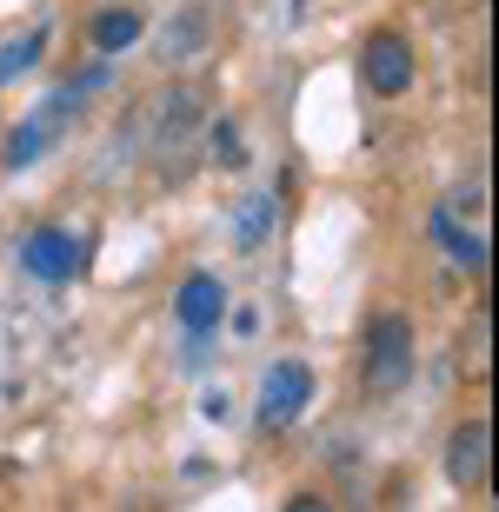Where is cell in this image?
<instances>
[{
	"instance_id": "obj_8",
	"label": "cell",
	"mask_w": 499,
	"mask_h": 512,
	"mask_svg": "<svg viewBox=\"0 0 499 512\" xmlns=\"http://www.w3.org/2000/svg\"><path fill=\"white\" fill-rule=\"evenodd\" d=\"M173 313H180V326H187V333H207V326H220V313H227V286L213 280V273H187V280H180Z\"/></svg>"
},
{
	"instance_id": "obj_4",
	"label": "cell",
	"mask_w": 499,
	"mask_h": 512,
	"mask_svg": "<svg viewBox=\"0 0 499 512\" xmlns=\"http://www.w3.org/2000/svg\"><path fill=\"white\" fill-rule=\"evenodd\" d=\"M446 479L460 493H480L486 479H493V426L486 419H460L453 426V439H446Z\"/></svg>"
},
{
	"instance_id": "obj_2",
	"label": "cell",
	"mask_w": 499,
	"mask_h": 512,
	"mask_svg": "<svg viewBox=\"0 0 499 512\" xmlns=\"http://www.w3.org/2000/svg\"><path fill=\"white\" fill-rule=\"evenodd\" d=\"M406 380H413V326L400 313H380L360 346V386L373 399H386V393H400Z\"/></svg>"
},
{
	"instance_id": "obj_15",
	"label": "cell",
	"mask_w": 499,
	"mask_h": 512,
	"mask_svg": "<svg viewBox=\"0 0 499 512\" xmlns=\"http://www.w3.org/2000/svg\"><path fill=\"white\" fill-rule=\"evenodd\" d=\"M460 353H466V373H486V313H473V326H466Z\"/></svg>"
},
{
	"instance_id": "obj_13",
	"label": "cell",
	"mask_w": 499,
	"mask_h": 512,
	"mask_svg": "<svg viewBox=\"0 0 499 512\" xmlns=\"http://www.w3.org/2000/svg\"><path fill=\"white\" fill-rule=\"evenodd\" d=\"M233 233H240V247H247V253L273 233V200H267V193H253L247 207H240V227H233Z\"/></svg>"
},
{
	"instance_id": "obj_10",
	"label": "cell",
	"mask_w": 499,
	"mask_h": 512,
	"mask_svg": "<svg viewBox=\"0 0 499 512\" xmlns=\"http://www.w3.org/2000/svg\"><path fill=\"white\" fill-rule=\"evenodd\" d=\"M433 240H446V253H453V260H460V266H473V273H486V240H480V233H466L460 227V220H453V213H433Z\"/></svg>"
},
{
	"instance_id": "obj_6",
	"label": "cell",
	"mask_w": 499,
	"mask_h": 512,
	"mask_svg": "<svg viewBox=\"0 0 499 512\" xmlns=\"http://www.w3.org/2000/svg\"><path fill=\"white\" fill-rule=\"evenodd\" d=\"M307 399H313V373L300 360H280L267 373V386H260V419H267V426H287Z\"/></svg>"
},
{
	"instance_id": "obj_3",
	"label": "cell",
	"mask_w": 499,
	"mask_h": 512,
	"mask_svg": "<svg viewBox=\"0 0 499 512\" xmlns=\"http://www.w3.org/2000/svg\"><path fill=\"white\" fill-rule=\"evenodd\" d=\"M360 80H366V94L400 100L406 87H413V47H406V34H393V27L366 34V47H360Z\"/></svg>"
},
{
	"instance_id": "obj_12",
	"label": "cell",
	"mask_w": 499,
	"mask_h": 512,
	"mask_svg": "<svg viewBox=\"0 0 499 512\" xmlns=\"http://www.w3.org/2000/svg\"><path fill=\"white\" fill-rule=\"evenodd\" d=\"M40 47H47V34H40V27H27V34H14V40H7V47H0V87L27 74V67L40 60Z\"/></svg>"
},
{
	"instance_id": "obj_11",
	"label": "cell",
	"mask_w": 499,
	"mask_h": 512,
	"mask_svg": "<svg viewBox=\"0 0 499 512\" xmlns=\"http://www.w3.org/2000/svg\"><path fill=\"white\" fill-rule=\"evenodd\" d=\"M134 40H140V14H127V7L94 14V47H100V54H127Z\"/></svg>"
},
{
	"instance_id": "obj_1",
	"label": "cell",
	"mask_w": 499,
	"mask_h": 512,
	"mask_svg": "<svg viewBox=\"0 0 499 512\" xmlns=\"http://www.w3.org/2000/svg\"><path fill=\"white\" fill-rule=\"evenodd\" d=\"M140 127H147V160H154L167 180H180L187 173V153L200 147V87H167V94L140 114Z\"/></svg>"
},
{
	"instance_id": "obj_7",
	"label": "cell",
	"mask_w": 499,
	"mask_h": 512,
	"mask_svg": "<svg viewBox=\"0 0 499 512\" xmlns=\"http://www.w3.org/2000/svg\"><path fill=\"white\" fill-rule=\"evenodd\" d=\"M27 273L34 280H47V286H60L67 273H80V240L74 233H60V227H40V233H27Z\"/></svg>"
},
{
	"instance_id": "obj_9",
	"label": "cell",
	"mask_w": 499,
	"mask_h": 512,
	"mask_svg": "<svg viewBox=\"0 0 499 512\" xmlns=\"http://www.w3.org/2000/svg\"><path fill=\"white\" fill-rule=\"evenodd\" d=\"M60 120H67V114H60V107H40L34 120H20V127H14V140H7V153H0V160H7V167H14V173H20V167H34L40 153L54 147Z\"/></svg>"
},
{
	"instance_id": "obj_5",
	"label": "cell",
	"mask_w": 499,
	"mask_h": 512,
	"mask_svg": "<svg viewBox=\"0 0 499 512\" xmlns=\"http://www.w3.org/2000/svg\"><path fill=\"white\" fill-rule=\"evenodd\" d=\"M207 40H213V14H207V7H180L173 20H160L154 54L167 60V67H180V60H200V54H207Z\"/></svg>"
},
{
	"instance_id": "obj_14",
	"label": "cell",
	"mask_w": 499,
	"mask_h": 512,
	"mask_svg": "<svg viewBox=\"0 0 499 512\" xmlns=\"http://www.w3.org/2000/svg\"><path fill=\"white\" fill-rule=\"evenodd\" d=\"M213 160L220 167H247V147H240V127L233 120H213Z\"/></svg>"
}]
</instances>
